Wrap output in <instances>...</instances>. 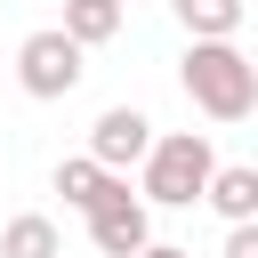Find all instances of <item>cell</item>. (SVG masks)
Listing matches in <instances>:
<instances>
[{"instance_id":"obj_1","label":"cell","mask_w":258,"mask_h":258,"mask_svg":"<svg viewBox=\"0 0 258 258\" xmlns=\"http://www.w3.org/2000/svg\"><path fill=\"white\" fill-rule=\"evenodd\" d=\"M177 89H185L194 113H210V121H250V113H258V64H250L234 40H185Z\"/></svg>"},{"instance_id":"obj_2","label":"cell","mask_w":258,"mask_h":258,"mask_svg":"<svg viewBox=\"0 0 258 258\" xmlns=\"http://www.w3.org/2000/svg\"><path fill=\"white\" fill-rule=\"evenodd\" d=\"M210 177H218V153H210V137L202 129H169L153 153H145V202H161V210H194V202H210Z\"/></svg>"},{"instance_id":"obj_3","label":"cell","mask_w":258,"mask_h":258,"mask_svg":"<svg viewBox=\"0 0 258 258\" xmlns=\"http://www.w3.org/2000/svg\"><path fill=\"white\" fill-rule=\"evenodd\" d=\"M89 48L64 32V24H40V32H24V48H16V89L24 97H40V105H56V97H73L81 89V64Z\"/></svg>"},{"instance_id":"obj_4","label":"cell","mask_w":258,"mask_h":258,"mask_svg":"<svg viewBox=\"0 0 258 258\" xmlns=\"http://www.w3.org/2000/svg\"><path fill=\"white\" fill-rule=\"evenodd\" d=\"M145 210H153V202H145V194H129V177H121V185H113V202H97V210H89V242H97L105 258H145V250H153V218H145Z\"/></svg>"},{"instance_id":"obj_5","label":"cell","mask_w":258,"mask_h":258,"mask_svg":"<svg viewBox=\"0 0 258 258\" xmlns=\"http://www.w3.org/2000/svg\"><path fill=\"white\" fill-rule=\"evenodd\" d=\"M161 137H153V121L137 113V105H105L97 113V129H89V153L105 161V169H129V161H145Z\"/></svg>"},{"instance_id":"obj_6","label":"cell","mask_w":258,"mask_h":258,"mask_svg":"<svg viewBox=\"0 0 258 258\" xmlns=\"http://www.w3.org/2000/svg\"><path fill=\"white\" fill-rule=\"evenodd\" d=\"M113 185H121V169H105L97 153H73V161H56V194H64L81 218H89L97 202H113Z\"/></svg>"},{"instance_id":"obj_7","label":"cell","mask_w":258,"mask_h":258,"mask_svg":"<svg viewBox=\"0 0 258 258\" xmlns=\"http://www.w3.org/2000/svg\"><path fill=\"white\" fill-rule=\"evenodd\" d=\"M210 210H218L226 226H250V218H258V169L218 161V177H210Z\"/></svg>"},{"instance_id":"obj_8","label":"cell","mask_w":258,"mask_h":258,"mask_svg":"<svg viewBox=\"0 0 258 258\" xmlns=\"http://www.w3.org/2000/svg\"><path fill=\"white\" fill-rule=\"evenodd\" d=\"M169 8H177L185 40H234L242 16H250V0H169Z\"/></svg>"},{"instance_id":"obj_9","label":"cell","mask_w":258,"mask_h":258,"mask_svg":"<svg viewBox=\"0 0 258 258\" xmlns=\"http://www.w3.org/2000/svg\"><path fill=\"white\" fill-rule=\"evenodd\" d=\"M0 258H64V234H56L40 210H24V218L0 226Z\"/></svg>"},{"instance_id":"obj_10","label":"cell","mask_w":258,"mask_h":258,"mask_svg":"<svg viewBox=\"0 0 258 258\" xmlns=\"http://www.w3.org/2000/svg\"><path fill=\"white\" fill-rule=\"evenodd\" d=\"M121 16H129V0H64V32H73L81 48L113 40V32H121Z\"/></svg>"},{"instance_id":"obj_11","label":"cell","mask_w":258,"mask_h":258,"mask_svg":"<svg viewBox=\"0 0 258 258\" xmlns=\"http://www.w3.org/2000/svg\"><path fill=\"white\" fill-rule=\"evenodd\" d=\"M226 258H258V218L250 226H226Z\"/></svg>"},{"instance_id":"obj_12","label":"cell","mask_w":258,"mask_h":258,"mask_svg":"<svg viewBox=\"0 0 258 258\" xmlns=\"http://www.w3.org/2000/svg\"><path fill=\"white\" fill-rule=\"evenodd\" d=\"M145 258H194V250H177V242H153V250H145Z\"/></svg>"}]
</instances>
